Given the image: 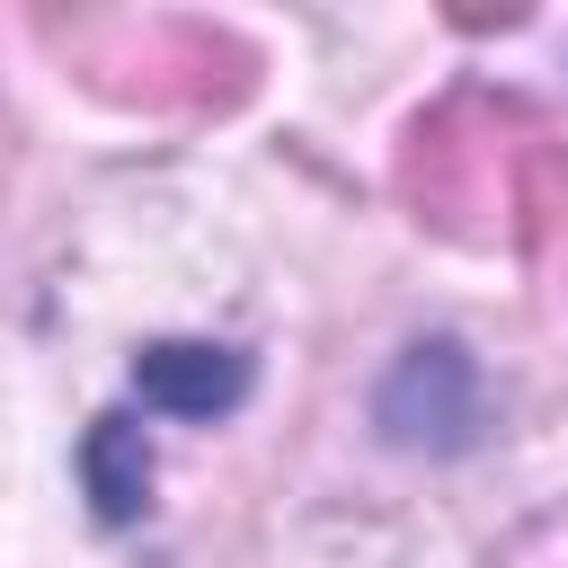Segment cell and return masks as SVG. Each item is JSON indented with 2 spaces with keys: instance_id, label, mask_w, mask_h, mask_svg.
Returning a JSON list of instances; mask_svg holds the SVG:
<instances>
[{
  "instance_id": "obj_1",
  "label": "cell",
  "mask_w": 568,
  "mask_h": 568,
  "mask_svg": "<svg viewBox=\"0 0 568 568\" xmlns=\"http://www.w3.org/2000/svg\"><path fill=\"white\" fill-rule=\"evenodd\" d=\"M373 417H382V435L408 444V453H462V444L479 435V364H470L453 337H417V346L390 364Z\"/></svg>"
},
{
  "instance_id": "obj_2",
  "label": "cell",
  "mask_w": 568,
  "mask_h": 568,
  "mask_svg": "<svg viewBox=\"0 0 568 568\" xmlns=\"http://www.w3.org/2000/svg\"><path fill=\"white\" fill-rule=\"evenodd\" d=\"M133 390L160 417H222L248 399V355L240 346H204V337H160L133 355Z\"/></svg>"
},
{
  "instance_id": "obj_3",
  "label": "cell",
  "mask_w": 568,
  "mask_h": 568,
  "mask_svg": "<svg viewBox=\"0 0 568 568\" xmlns=\"http://www.w3.org/2000/svg\"><path fill=\"white\" fill-rule=\"evenodd\" d=\"M80 488H89V506H98L106 524H133V515L151 506V444H142V426H133L124 408H106V417L80 435Z\"/></svg>"
}]
</instances>
